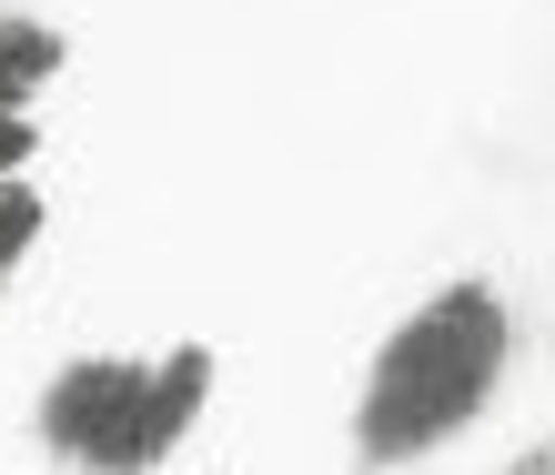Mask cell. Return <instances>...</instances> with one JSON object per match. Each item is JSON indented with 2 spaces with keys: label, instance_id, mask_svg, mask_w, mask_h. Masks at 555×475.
<instances>
[{
  "label": "cell",
  "instance_id": "7a4b0ae2",
  "mask_svg": "<svg viewBox=\"0 0 555 475\" xmlns=\"http://www.w3.org/2000/svg\"><path fill=\"white\" fill-rule=\"evenodd\" d=\"M41 446L91 475H152V364H72L41 395Z\"/></svg>",
  "mask_w": 555,
  "mask_h": 475
},
{
  "label": "cell",
  "instance_id": "3957f363",
  "mask_svg": "<svg viewBox=\"0 0 555 475\" xmlns=\"http://www.w3.org/2000/svg\"><path fill=\"white\" fill-rule=\"evenodd\" d=\"M51 72H61V30L0 11V112H30V91H41Z\"/></svg>",
  "mask_w": 555,
  "mask_h": 475
},
{
  "label": "cell",
  "instance_id": "277c9868",
  "mask_svg": "<svg viewBox=\"0 0 555 475\" xmlns=\"http://www.w3.org/2000/svg\"><path fill=\"white\" fill-rule=\"evenodd\" d=\"M30 243H41V193L11 172V182H0V283L21 273V253H30Z\"/></svg>",
  "mask_w": 555,
  "mask_h": 475
},
{
  "label": "cell",
  "instance_id": "5b68a950",
  "mask_svg": "<svg viewBox=\"0 0 555 475\" xmlns=\"http://www.w3.org/2000/svg\"><path fill=\"white\" fill-rule=\"evenodd\" d=\"M30 163V112H0V182Z\"/></svg>",
  "mask_w": 555,
  "mask_h": 475
},
{
  "label": "cell",
  "instance_id": "6da1fadb",
  "mask_svg": "<svg viewBox=\"0 0 555 475\" xmlns=\"http://www.w3.org/2000/svg\"><path fill=\"white\" fill-rule=\"evenodd\" d=\"M505 304L485 283H444L435 304L395 324V344L364 374V405H353V446L364 465H404L424 446H444L454 425H475V405L495 395L505 374Z\"/></svg>",
  "mask_w": 555,
  "mask_h": 475
}]
</instances>
